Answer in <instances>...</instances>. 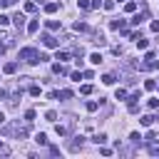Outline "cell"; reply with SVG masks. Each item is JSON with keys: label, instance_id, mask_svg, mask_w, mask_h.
Segmentation results:
<instances>
[{"label": "cell", "instance_id": "cell-1", "mask_svg": "<svg viewBox=\"0 0 159 159\" xmlns=\"http://www.w3.org/2000/svg\"><path fill=\"white\" fill-rule=\"evenodd\" d=\"M20 60H28L30 65H37V62H43V55H40L35 47H23L20 50Z\"/></svg>", "mask_w": 159, "mask_h": 159}, {"label": "cell", "instance_id": "cell-2", "mask_svg": "<svg viewBox=\"0 0 159 159\" xmlns=\"http://www.w3.org/2000/svg\"><path fill=\"white\" fill-rule=\"evenodd\" d=\"M43 43H45V47H57L60 40H55L52 35H43Z\"/></svg>", "mask_w": 159, "mask_h": 159}, {"label": "cell", "instance_id": "cell-3", "mask_svg": "<svg viewBox=\"0 0 159 159\" xmlns=\"http://www.w3.org/2000/svg\"><path fill=\"white\" fill-rule=\"evenodd\" d=\"M77 5H80V10H90V8H92L90 0H77Z\"/></svg>", "mask_w": 159, "mask_h": 159}, {"label": "cell", "instance_id": "cell-4", "mask_svg": "<svg viewBox=\"0 0 159 159\" xmlns=\"http://www.w3.org/2000/svg\"><path fill=\"white\" fill-rule=\"evenodd\" d=\"M90 60H92V65H99V62H102V55H99V52H92Z\"/></svg>", "mask_w": 159, "mask_h": 159}, {"label": "cell", "instance_id": "cell-5", "mask_svg": "<svg viewBox=\"0 0 159 159\" xmlns=\"http://www.w3.org/2000/svg\"><path fill=\"white\" fill-rule=\"evenodd\" d=\"M35 142H37V144H47V137L40 132V134H35Z\"/></svg>", "mask_w": 159, "mask_h": 159}, {"label": "cell", "instance_id": "cell-6", "mask_svg": "<svg viewBox=\"0 0 159 159\" xmlns=\"http://www.w3.org/2000/svg\"><path fill=\"white\" fill-rule=\"evenodd\" d=\"M13 20H15V25H17V28H23V25H25V17H23V15H20V13H17V15L13 17Z\"/></svg>", "mask_w": 159, "mask_h": 159}, {"label": "cell", "instance_id": "cell-7", "mask_svg": "<svg viewBox=\"0 0 159 159\" xmlns=\"http://www.w3.org/2000/svg\"><path fill=\"white\" fill-rule=\"evenodd\" d=\"M5 25H10V17H8V15H3V13H0V28H5Z\"/></svg>", "mask_w": 159, "mask_h": 159}, {"label": "cell", "instance_id": "cell-8", "mask_svg": "<svg viewBox=\"0 0 159 159\" xmlns=\"http://www.w3.org/2000/svg\"><path fill=\"white\" fill-rule=\"evenodd\" d=\"M37 28H40V23H37V20H32V23L28 25V32H37Z\"/></svg>", "mask_w": 159, "mask_h": 159}, {"label": "cell", "instance_id": "cell-9", "mask_svg": "<svg viewBox=\"0 0 159 159\" xmlns=\"http://www.w3.org/2000/svg\"><path fill=\"white\" fill-rule=\"evenodd\" d=\"M15 70H17V65H15V62H8V65H5V72H8V75H13Z\"/></svg>", "mask_w": 159, "mask_h": 159}, {"label": "cell", "instance_id": "cell-10", "mask_svg": "<svg viewBox=\"0 0 159 159\" xmlns=\"http://www.w3.org/2000/svg\"><path fill=\"white\" fill-rule=\"evenodd\" d=\"M102 82H105V85H114V75H105Z\"/></svg>", "mask_w": 159, "mask_h": 159}, {"label": "cell", "instance_id": "cell-11", "mask_svg": "<svg viewBox=\"0 0 159 159\" xmlns=\"http://www.w3.org/2000/svg\"><path fill=\"white\" fill-rule=\"evenodd\" d=\"M57 8H60V5H57V3H47V5H45V10H47V13H55V10H57Z\"/></svg>", "mask_w": 159, "mask_h": 159}, {"label": "cell", "instance_id": "cell-12", "mask_svg": "<svg viewBox=\"0 0 159 159\" xmlns=\"http://www.w3.org/2000/svg\"><path fill=\"white\" fill-rule=\"evenodd\" d=\"M57 60H60V62H65V60H70V52H57Z\"/></svg>", "mask_w": 159, "mask_h": 159}, {"label": "cell", "instance_id": "cell-13", "mask_svg": "<svg viewBox=\"0 0 159 159\" xmlns=\"http://www.w3.org/2000/svg\"><path fill=\"white\" fill-rule=\"evenodd\" d=\"M152 122H154V117H149V114H147V117H142V124H144V127H149Z\"/></svg>", "mask_w": 159, "mask_h": 159}, {"label": "cell", "instance_id": "cell-14", "mask_svg": "<svg viewBox=\"0 0 159 159\" xmlns=\"http://www.w3.org/2000/svg\"><path fill=\"white\" fill-rule=\"evenodd\" d=\"M55 132H57V134H60V137H65V134H67V129H65V127H62V124H57V127H55Z\"/></svg>", "mask_w": 159, "mask_h": 159}, {"label": "cell", "instance_id": "cell-15", "mask_svg": "<svg viewBox=\"0 0 159 159\" xmlns=\"http://www.w3.org/2000/svg\"><path fill=\"white\" fill-rule=\"evenodd\" d=\"M47 28H50V30H57L60 23H57V20H47Z\"/></svg>", "mask_w": 159, "mask_h": 159}, {"label": "cell", "instance_id": "cell-16", "mask_svg": "<svg viewBox=\"0 0 159 159\" xmlns=\"http://www.w3.org/2000/svg\"><path fill=\"white\" fill-rule=\"evenodd\" d=\"M114 97H117V99H124V97H127V90H117Z\"/></svg>", "mask_w": 159, "mask_h": 159}, {"label": "cell", "instance_id": "cell-17", "mask_svg": "<svg viewBox=\"0 0 159 159\" xmlns=\"http://www.w3.org/2000/svg\"><path fill=\"white\" fill-rule=\"evenodd\" d=\"M154 87H157L154 80H147V82H144V90H154Z\"/></svg>", "mask_w": 159, "mask_h": 159}, {"label": "cell", "instance_id": "cell-18", "mask_svg": "<svg viewBox=\"0 0 159 159\" xmlns=\"http://www.w3.org/2000/svg\"><path fill=\"white\" fill-rule=\"evenodd\" d=\"M124 10H127V13H134V10H137V3H127Z\"/></svg>", "mask_w": 159, "mask_h": 159}, {"label": "cell", "instance_id": "cell-19", "mask_svg": "<svg viewBox=\"0 0 159 159\" xmlns=\"http://www.w3.org/2000/svg\"><path fill=\"white\" fill-rule=\"evenodd\" d=\"M52 70H55L57 75H62V72H65V67H62V65H60V62H57V65H52Z\"/></svg>", "mask_w": 159, "mask_h": 159}, {"label": "cell", "instance_id": "cell-20", "mask_svg": "<svg viewBox=\"0 0 159 159\" xmlns=\"http://www.w3.org/2000/svg\"><path fill=\"white\" fill-rule=\"evenodd\" d=\"M25 119H28V122H32V119H35V112H32V109H28V112H25Z\"/></svg>", "mask_w": 159, "mask_h": 159}, {"label": "cell", "instance_id": "cell-21", "mask_svg": "<svg viewBox=\"0 0 159 159\" xmlns=\"http://www.w3.org/2000/svg\"><path fill=\"white\" fill-rule=\"evenodd\" d=\"M80 92H82V94H90V92H92V85H82V90H80Z\"/></svg>", "mask_w": 159, "mask_h": 159}, {"label": "cell", "instance_id": "cell-22", "mask_svg": "<svg viewBox=\"0 0 159 159\" xmlns=\"http://www.w3.org/2000/svg\"><path fill=\"white\" fill-rule=\"evenodd\" d=\"M30 94H32V97H37V94H40V87H37V85H32V87H30Z\"/></svg>", "mask_w": 159, "mask_h": 159}, {"label": "cell", "instance_id": "cell-23", "mask_svg": "<svg viewBox=\"0 0 159 159\" xmlns=\"http://www.w3.org/2000/svg\"><path fill=\"white\" fill-rule=\"evenodd\" d=\"M149 154H159V142H157V144H152V147H149Z\"/></svg>", "mask_w": 159, "mask_h": 159}, {"label": "cell", "instance_id": "cell-24", "mask_svg": "<svg viewBox=\"0 0 159 159\" xmlns=\"http://www.w3.org/2000/svg\"><path fill=\"white\" fill-rule=\"evenodd\" d=\"M159 107V99H149V109H157Z\"/></svg>", "mask_w": 159, "mask_h": 159}, {"label": "cell", "instance_id": "cell-25", "mask_svg": "<svg viewBox=\"0 0 159 159\" xmlns=\"http://www.w3.org/2000/svg\"><path fill=\"white\" fill-rule=\"evenodd\" d=\"M75 30H77V32H80V30H87V25H85V23H75Z\"/></svg>", "mask_w": 159, "mask_h": 159}, {"label": "cell", "instance_id": "cell-26", "mask_svg": "<svg viewBox=\"0 0 159 159\" xmlns=\"http://www.w3.org/2000/svg\"><path fill=\"white\" fill-rule=\"evenodd\" d=\"M152 30H154V32H159V20H154V23H152Z\"/></svg>", "mask_w": 159, "mask_h": 159}, {"label": "cell", "instance_id": "cell-27", "mask_svg": "<svg viewBox=\"0 0 159 159\" xmlns=\"http://www.w3.org/2000/svg\"><path fill=\"white\" fill-rule=\"evenodd\" d=\"M3 122H5V114H3V112H0V124H3Z\"/></svg>", "mask_w": 159, "mask_h": 159}]
</instances>
